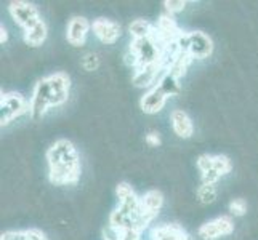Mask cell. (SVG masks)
<instances>
[{
  "label": "cell",
  "instance_id": "obj_18",
  "mask_svg": "<svg viewBox=\"0 0 258 240\" xmlns=\"http://www.w3.org/2000/svg\"><path fill=\"white\" fill-rule=\"evenodd\" d=\"M157 87L161 88V90H162L168 98H172V96H175V95H178V93L181 92L180 78H176V77H173L172 74H168L167 70H165V74L162 75V78L159 80Z\"/></svg>",
  "mask_w": 258,
  "mask_h": 240
},
{
  "label": "cell",
  "instance_id": "obj_24",
  "mask_svg": "<svg viewBox=\"0 0 258 240\" xmlns=\"http://www.w3.org/2000/svg\"><path fill=\"white\" fill-rule=\"evenodd\" d=\"M8 42V31H7V28L4 24H0V43H7Z\"/></svg>",
  "mask_w": 258,
  "mask_h": 240
},
{
  "label": "cell",
  "instance_id": "obj_9",
  "mask_svg": "<svg viewBox=\"0 0 258 240\" xmlns=\"http://www.w3.org/2000/svg\"><path fill=\"white\" fill-rule=\"evenodd\" d=\"M92 32L104 45H114L122 35V26L108 18H96L92 21Z\"/></svg>",
  "mask_w": 258,
  "mask_h": 240
},
{
  "label": "cell",
  "instance_id": "obj_14",
  "mask_svg": "<svg viewBox=\"0 0 258 240\" xmlns=\"http://www.w3.org/2000/svg\"><path fill=\"white\" fill-rule=\"evenodd\" d=\"M140 199H141V207H143L145 213L154 221L164 205V194L157 189H151L141 195Z\"/></svg>",
  "mask_w": 258,
  "mask_h": 240
},
{
  "label": "cell",
  "instance_id": "obj_1",
  "mask_svg": "<svg viewBox=\"0 0 258 240\" xmlns=\"http://www.w3.org/2000/svg\"><path fill=\"white\" fill-rule=\"evenodd\" d=\"M48 180L55 186H74L81 180L82 164L81 154L73 141L66 138L56 139L47 149Z\"/></svg>",
  "mask_w": 258,
  "mask_h": 240
},
{
  "label": "cell",
  "instance_id": "obj_16",
  "mask_svg": "<svg viewBox=\"0 0 258 240\" xmlns=\"http://www.w3.org/2000/svg\"><path fill=\"white\" fill-rule=\"evenodd\" d=\"M128 32L132 35V40L148 39V37H153V35L156 34V24L149 23L146 20H135V21L130 23Z\"/></svg>",
  "mask_w": 258,
  "mask_h": 240
},
{
  "label": "cell",
  "instance_id": "obj_13",
  "mask_svg": "<svg viewBox=\"0 0 258 240\" xmlns=\"http://www.w3.org/2000/svg\"><path fill=\"white\" fill-rule=\"evenodd\" d=\"M191 235L176 223L159 224L151 229L149 240H186Z\"/></svg>",
  "mask_w": 258,
  "mask_h": 240
},
{
  "label": "cell",
  "instance_id": "obj_15",
  "mask_svg": "<svg viewBox=\"0 0 258 240\" xmlns=\"http://www.w3.org/2000/svg\"><path fill=\"white\" fill-rule=\"evenodd\" d=\"M48 37V28H47V23L42 21L35 26L34 29L28 31V32H23V39L26 45H29L31 48H39L45 43Z\"/></svg>",
  "mask_w": 258,
  "mask_h": 240
},
{
  "label": "cell",
  "instance_id": "obj_11",
  "mask_svg": "<svg viewBox=\"0 0 258 240\" xmlns=\"http://www.w3.org/2000/svg\"><path fill=\"white\" fill-rule=\"evenodd\" d=\"M167 101H168V96L156 85L140 98V109L145 114L154 115L165 108Z\"/></svg>",
  "mask_w": 258,
  "mask_h": 240
},
{
  "label": "cell",
  "instance_id": "obj_12",
  "mask_svg": "<svg viewBox=\"0 0 258 240\" xmlns=\"http://www.w3.org/2000/svg\"><path fill=\"white\" fill-rule=\"evenodd\" d=\"M170 123L173 133L181 139H188L194 135V123L189 114L183 109H173L170 114Z\"/></svg>",
  "mask_w": 258,
  "mask_h": 240
},
{
  "label": "cell",
  "instance_id": "obj_17",
  "mask_svg": "<svg viewBox=\"0 0 258 240\" xmlns=\"http://www.w3.org/2000/svg\"><path fill=\"white\" fill-rule=\"evenodd\" d=\"M0 240H48L40 229H23V230H7Z\"/></svg>",
  "mask_w": 258,
  "mask_h": 240
},
{
  "label": "cell",
  "instance_id": "obj_10",
  "mask_svg": "<svg viewBox=\"0 0 258 240\" xmlns=\"http://www.w3.org/2000/svg\"><path fill=\"white\" fill-rule=\"evenodd\" d=\"M92 31V23L85 16H73L66 28V40L76 48L84 47L88 34Z\"/></svg>",
  "mask_w": 258,
  "mask_h": 240
},
{
  "label": "cell",
  "instance_id": "obj_3",
  "mask_svg": "<svg viewBox=\"0 0 258 240\" xmlns=\"http://www.w3.org/2000/svg\"><path fill=\"white\" fill-rule=\"evenodd\" d=\"M71 77L66 72H55L42 77L34 85L29 98V115L34 119H42L51 108H59L69 100Z\"/></svg>",
  "mask_w": 258,
  "mask_h": 240
},
{
  "label": "cell",
  "instance_id": "obj_23",
  "mask_svg": "<svg viewBox=\"0 0 258 240\" xmlns=\"http://www.w3.org/2000/svg\"><path fill=\"white\" fill-rule=\"evenodd\" d=\"M145 141H146L148 146L157 147L159 144H161V136H159V133H156V131H149L146 135V138H145Z\"/></svg>",
  "mask_w": 258,
  "mask_h": 240
},
{
  "label": "cell",
  "instance_id": "obj_22",
  "mask_svg": "<svg viewBox=\"0 0 258 240\" xmlns=\"http://www.w3.org/2000/svg\"><path fill=\"white\" fill-rule=\"evenodd\" d=\"M186 4L188 2H184V0H164V7L168 15H176L183 12L186 8Z\"/></svg>",
  "mask_w": 258,
  "mask_h": 240
},
{
  "label": "cell",
  "instance_id": "obj_21",
  "mask_svg": "<svg viewBox=\"0 0 258 240\" xmlns=\"http://www.w3.org/2000/svg\"><path fill=\"white\" fill-rule=\"evenodd\" d=\"M81 64L85 70L92 72V70H96L100 67V58H98L96 53H87V55H84Z\"/></svg>",
  "mask_w": 258,
  "mask_h": 240
},
{
  "label": "cell",
  "instance_id": "obj_2",
  "mask_svg": "<svg viewBox=\"0 0 258 240\" xmlns=\"http://www.w3.org/2000/svg\"><path fill=\"white\" fill-rule=\"evenodd\" d=\"M115 195L119 203L109 216V227L143 234V230L153 223V219L145 213L137 192L128 183H119L115 188Z\"/></svg>",
  "mask_w": 258,
  "mask_h": 240
},
{
  "label": "cell",
  "instance_id": "obj_7",
  "mask_svg": "<svg viewBox=\"0 0 258 240\" xmlns=\"http://www.w3.org/2000/svg\"><path fill=\"white\" fill-rule=\"evenodd\" d=\"M8 13H10L12 20L23 29V32L34 29L39 23L43 21L39 8L31 2H24V0H13L8 4Z\"/></svg>",
  "mask_w": 258,
  "mask_h": 240
},
{
  "label": "cell",
  "instance_id": "obj_20",
  "mask_svg": "<svg viewBox=\"0 0 258 240\" xmlns=\"http://www.w3.org/2000/svg\"><path fill=\"white\" fill-rule=\"evenodd\" d=\"M228 211L231 216L241 218L247 213V202L244 199H233L228 205Z\"/></svg>",
  "mask_w": 258,
  "mask_h": 240
},
{
  "label": "cell",
  "instance_id": "obj_6",
  "mask_svg": "<svg viewBox=\"0 0 258 240\" xmlns=\"http://www.w3.org/2000/svg\"><path fill=\"white\" fill-rule=\"evenodd\" d=\"M26 114H29V101L21 93H2V96H0V125L8 127L12 122Z\"/></svg>",
  "mask_w": 258,
  "mask_h": 240
},
{
  "label": "cell",
  "instance_id": "obj_19",
  "mask_svg": "<svg viewBox=\"0 0 258 240\" xmlns=\"http://www.w3.org/2000/svg\"><path fill=\"white\" fill-rule=\"evenodd\" d=\"M218 197V189L215 184H201L198 189V199L204 205H209L213 203Z\"/></svg>",
  "mask_w": 258,
  "mask_h": 240
},
{
  "label": "cell",
  "instance_id": "obj_4",
  "mask_svg": "<svg viewBox=\"0 0 258 240\" xmlns=\"http://www.w3.org/2000/svg\"><path fill=\"white\" fill-rule=\"evenodd\" d=\"M196 164L201 172L202 184H217L218 180L233 170L231 158L223 154H202L198 157Z\"/></svg>",
  "mask_w": 258,
  "mask_h": 240
},
{
  "label": "cell",
  "instance_id": "obj_8",
  "mask_svg": "<svg viewBox=\"0 0 258 240\" xmlns=\"http://www.w3.org/2000/svg\"><path fill=\"white\" fill-rule=\"evenodd\" d=\"M234 232V221L231 216H217L206 221L199 226L198 235L202 240H218L221 237H228Z\"/></svg>",
  "mask_w": 258,
  "mask_h": 240
},
{
  "label": "cell",
  "instance_id": "obj_5",
  "mask_svg": "<svg viewBox=\"0 0 258 240\" xmlns=\"http://www.w3.org/2000/svg\"><path fill=\"white\" fill-rule=\"evenodd\" d=\"M176 43H178V47H180V50L186 53L191 59H206L213 51L212 39L202 31L183 32Z\"/></svg>",
  "mask_w": 258,
  "mask_h": 240
}]
</instances>
